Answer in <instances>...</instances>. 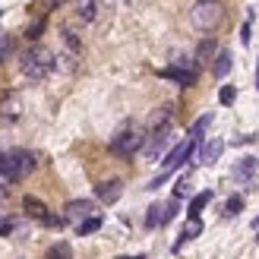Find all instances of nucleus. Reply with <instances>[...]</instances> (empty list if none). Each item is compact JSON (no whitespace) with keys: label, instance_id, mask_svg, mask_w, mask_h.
I'll list each match as a JSON object with an SVG mask.
<instances>
[{"label":"nucleus","instance_id":"obj_18","mask_svg":"<svg viewBox=\"0 0 259 259\" xmlns=\"http://www.w3.org/2000/svg\"><path fill=\"white\" fill-rule=\"evenodd\" d=\"M209 123H212V114H202V117L190 126V139H193V142H199V139H202V133L209 130Z\"/></svg>","mask_w":259,"mask_h":259},{"label":"nucleus","instance_id":"obj_6","mask_svg":"<svg viewBox=\"0 0 259 259\" xmlns=\"http://www.w3.org/2000/svg\"><path fill=\"white\" fill-rule=\"evenodd\" d=\"M92 212H95V205H92V199H70L67 205H63V222H85V218H92Z\"/></svg>","mask_w":259,"mask_h":259},{"label":"nucleus","instance_id":"obj_13","mask_svg":"<svg viewBox=\"0 0 259 259\" xmlns=\"http://www.w3.org/2000/svg\"><path fill=\"white\" fill-rule=\"evenodd\" d=\"M215 54H218V51H215V41H212V38H205V41L196 48V60H193V67H202V63L215 60Z\"/></svg>","mask_w":259,"mask_h":259},{"label":"nucleus","instance_id":"obj_11","mask_svg":"<svg viewBox=\"0 0 259 259\" xmlns=\"http://www.w3.org/2000/svg\"><path fill=\"white\" fill-rule=\"evenodd\" d=\"M171 105H164V108H158V111H152V117H149V133H155V130H167V123H171Z\"/></svg>","mask_w":259,"mask_h":259},{"label":"nucleus","instance_id":"obj_8","mask_svg":"<svg viewBox=\"0 0 259 259\" xmlns=\"http://www.w3.org/2000/svg\"><path fill=\"white\" fill-rule=\"evenodd\" d=\"M95 193H98V199H101V202H108V205H111V202H117V199H120V193H123V180H105V184H98Z\"/></svg>","mask_w":259,"mask_h":259},{"label":"nucleus","instance_id":"obj_27","mask_svg":"<svg viewBox=\"0 0 259 259\" xmlns=\"http://www.w3.org/2000/svg\"><path fill=\"white\" fill-rule=\"evenodd\" d=\"M180 196H190V180L187 177L177 180V187H174V199H180Z\"/></svg>","mask_w":259,"mask_h":259},{"label":"nucleus","instance_id":"obj_12","mask_svg":"<svg viewBox=\"0 0 259 259\" xmlns=\"http://www.w3.org/2000/svg\"><path fill=\"white\" fill-rule=\"evenodd\" d=\"M22 212L25 215H32V218H48V205L41 202V199H35V196H22Z\"/></svg>","mask_w":259,"mask_h":259},{"label":"nucleus","instance_id":"obj_5","mask_svg":"<svg viewBox=\"0 0 259 259\" xmlns=\"http://www.w3.org/2000/svg\"><path fill=\"white\" fill-rule=\"evenodd\" d=\"M193 149H196V142H193V139L177 142V146H174L171 152L164 155V171H167V174H174L177 167H180V164H184V161L190 158V155H193Z\"/></svg>","mask_w":259,"mask_h":259},{"label":"nucleus","instance_id":"obj_22","mask_svg":"<svg viewBox=\"0 0 259 259\" xmlns=\"http://www.w3.org/2000/svg\"><path fill=\"white\" fill-rule=\"evenodd\" d=\"M240 209H243V196H231V199L225 202V218H234Z\"/></svg>","mask_w":259,"mask_h":259},{"label":"nucleus","instance_id":"obj_17","mask_svg":"<svg viewBox=\"0 0 259 259\" xmlns=\"http://www.w3.org/2000/svg\"><path fill=\"white\" fill-rule=\"evenodd\" d=\"M209 202H212V193H209V190H205V193H199V196H193V199H190V209H187V215H190V218H199V212H202Z\"/></svg>","mask_w":259,"mask_h":259},{"label":"nucleus","instance_id":"obj_19","mask_svg":"<svg viewBox=\"0 0 259 259\" xmlns=\"http://www.w3.org/2000/svg\"><path fill=\"white\" fill-rule=\"evenodd\" d=\"M146 225H149V228H158V225H164V202H155L152 209H149V215H146Z\"/></svg>","mask_w":259,"mask_h":259},{"label":"nucleus","instance_id":"obj_1","mask_svg":"<svg viewBox=\"0 0 259 259\" xmlns=\"http://www.w3.org/2000/svg\"><path fill=\"white\" fill-rule=\"evenodd\" d=\"M35 171V155L25 149H13L7 155H0V184L7 180H22Z\"/></svg>","mask_w":259,"mask_h":259},{"label":"nucleus","instance_id":"obj_2","mask_svg":"<svg viewBox=\"0 0 259 259\" xmlns=\"http://www.w3.org/2000/svg\"><path fill=\"white\" fill-rule=\"evenodd\" d=\"M222 19H225L222 0H196V4H193V10H190V22L196 25V29H202V32L218 29V25H222Z\"/></svg>","mask_w":259,"mask_h":259},{"label":"nucleus","instance_id":"obj_21","mask_svg":"<svg viewBox=\"0 0 259 259\" xmlns=\"http://www.w3.org/2000/svg\"><path fill=\"white\" fill-rule=\"evenodd\" d=\"M73 7L82 19H95V0H73Z\"/></svg>","mask_w":259,"mask_h":259},{"label":"nucleus","instance_id":"obj_33","mask_svg":"<svg viewBox=\"0 0 259 259\" xmlns=\"http://www.w3.org/2000/svg\"><path fill=\"white\" fill-rule=\"evenodd\" d=\"M256 89H259V63H256Z\"/></svg>","mask_w":259,"mask_h":259},{"label":"nucleus","instance_id":"obj_25","mask_svg":"<svg viewBox=\"0 0 259 259\" xmlns=\"http://www.w3.org/2000/svg\"><path fill=\"white\" fill-rule=\"evenodd\" d=\"M10 54H13V38L0 32V63H4V60H7Z\"/></svg>","mask_w":259,"mask_h":259},{"label":"nucleus","instance_id":"obj_31","mask_svg":"<svg viewBox=\"0 0 259 259\" xmlns=\"http://www.w3.org/2000/svg\"><path fill=\"white\" fill-rule=\"evenodd\" d=\"M60 4H63V0H41V7H45V10H57Z\"/></svg>","mask_w":259,"mask_h":259},{"label":"nucleus","instance_id":"obj_4","mask_svg":"<svg viewBox=\"0 0 259 259\" xmlns=\"http://www.w3.org/2000/svg\"><path fill=\"white\" fill-rule=\"evenodd\" d=\"M142 142H146V136H142V130L136 126H123L117 136L111 139V152L114 155H123V158H130L136 149H142Z\"/></svg>","mask_w":259,"mask_h":259},{"label":"nucleus","instance_id":"obj_34","mask_svg":"<svg viewBox=\"0 0 259 259\" xmlns=\"http://www.w3.org/2000/svg\"><path fill=\"white\" fill-rule=\"evenodd\" d=\"M120 259H133V256H120ZM136 259H146V256H136Z\"/></svg>","mask_w":259,"mask_h":259},{"label":"nucleus","instance_id":"obj_7","mask_svg":"<svg viewBox=\"0 0 259 259\" xmlns=\"http://www.w3.org/2000/svg\"><path fill=\"white\" fill-rule=\"evenodd\" d=\"M171 142V130H155V133L149 136V146H146V158L149 161H155L158 158V152Z\"/></svg>","mask_w":259,"mask_h":259},{"label":"nucleus","instance_id":"obj_28","mask_svg":"<svg viewBox=\"0 0 259 259\" xmlns=\"http://www.w3.org/2000/svg\"><path fill=\"white\" fill-rule=\"evenodd\" d=\"M174 215H177V199H171V202H164V225L171 222Z\"/></svg>","mask_w":259,"mask_h":259},{"label":"nucleus","instance_id":"obj_9","mask_svg":"<svg viewBox=\"0 0 259 259\" xmlns=\"http://www.w3.org/2000/svg\"><path fill=\"white\" fill-rule=\"evenodd\" d=\"M222 152H225V139H209V142H205V146H202V155H199V161L202 164H215L218 158H222Z\"/></svg>","mask_w":259,"mask_h":259},{"label":"nucleus","instance_id":"obj_23","mask_svg":"<svg viewBox=\"0 0 259 259\" xmlns=\"http://www.w3.org/2000/svg\"><path fill=\"white\" fill-rule=\"evenodd\" d=\"M98 228H101V218H98V215H92V218H85V222L76 228V231H79V234L85 237V234H92V231H98Z\"/></svg>","mask_w":259,"mask_h":259},{"label":"nucleus","instance_id":"obj_16","mask_svg":"<svg viewBox=\"0 0 259 259\" xmlns=\"http://www.w3.org/2000/svg\"><path fill=\"white\" fill-rule=\"evenodd\" d=\"M199 234H202V222H199V218H190V222L184 225V231H180V240H177V247H184L187 240L199 237Z\"/></svg>","mask_w":259,"mask_h":259},{"label":"nucleus","instance_id":"obj_26","mask_svg":"<svg viewBox=\"0 0 259 259\" xmlns=\"http://www.w3.org/2000/svg\"><path fill=\"white\" fill-rule=\"evenodd\" d=\"M41 32H45V19H35L29 29H25V38H32V41H35V38L41 35Z\"/></svg>","mask_w":259,"mask_h":259},{"label":"nucleus","instance_id":"obj_3","mask_svg":"<svg viewBox=\"0 0 259 259\" xmlns=\"http://www.w3.org/2000/svg\"><path fill=\"white\" fill-rule=\"evenodd\" d=\"M19 67H22V73L29 76V79H41V76H48L51 67H54V54H51L48 48L35 45L19 57Z\"/></svg>","mask_w":259,"mask_h":259},{"label":"nucleus","instance_id":"obj_32","mask_svg":"<svg viewBox=\"0 0 259 259\" xmlns=\"http://www.w3.org/2000/svg\"><path fill=\"white\" fill-rule=\"evenodd\" d=\"M4 199H7V187H4V184H0V202H4Z\"/></svg>","mask_w":259,"mask_h":259},{"label":"nucleus","instance_id":"obj_29","mask_svg":"<svg viewBox=\"0 0 259 259\" xmlns=\"http://www.w3.org/2000/svg\"><path fill=\"white\" fill-rule=\"evenodd\" d=\"M240 41H243V48L250 45V22H243V29H240Z\"/></svg>","mask_w":259,"mask_h":259},{"label":"nucleus","instance_id":"obj_15","mask_svg":"<svg viewBox=\"0 0 259 259\" xmlns=\"http://www.w3.org/2000/svg\"><path fill=\"white\" fill-rule=\"evenodd\" d=\"M212 73L218 76V79H225V76L231 73V51H218L215 60H212Z\"/></svg>","mask_w":259,"mask_h":259},{"label":"nucleus","instance_id":"obj_10","mask_svg":"<svg viewBox=\"0 0 259 259\" xmlns=\"http://www.w3.org/2000/svg\"><path fill=\"white\" fill-rule=\"evenodd\" d=\"M161 76H164V79H174V82H180V85H196V70L167 67V70H161Z\"/></svg>","mask_w":259,"mask_h":259},{"label":"nucleus","instance_id":"obj_24","mask_svg":"<svg viewBox=\"0 0 259 259\" xmlns=\"http://www.w3.org/2000/svg\"><path fill=\"white\" fill-rule=\"evenodd\" d=\"M234 98H237V89H234V85H225L222 92H218V101H222L225 108H228V105H234Z\"/></svg>","mask_w":259,"mask_h":259},{"label":"nucleus","instance_id":"obj_14","mask_svg":"<svg viewBox=\"0 0 259 259\" xmlns=\"http://www.w3.org/2000/svg\"><path fill=\"white\" fill-rule=\"evenodd\" d=\"M253 174H256V158L253 155H247V158H240L234 164V180H250Z\"/></svg>","mask_w":259,"mask_h":259},{"label":"nucleus","instance_id":"obj_20","mask_svg":"<svg viewBox=\"0 0 259 259\" xmlns=\"http://www.w3.org/2000/svg\"><path fill=\"white\" fill-rule=\"evenodd\" d=\"M48 259H73V247L67 240H60V243H54V247L48 250Z\"/></svg>","mask_w":259,"mask_h":259},{"label":"nucleus","instance_id":"obj_30","mask_svg":"<svg viewBox=\"0 0 259 259\" xmlns=\"http://www.w3.org/2000/svg\"><path fill=\"white\" fill-rule=\"evenodd\" d=\"M13 231V222H7V218H0V234H10Z\"/></svg>","mask_w":259,"mask_h":259}]
</instances>
